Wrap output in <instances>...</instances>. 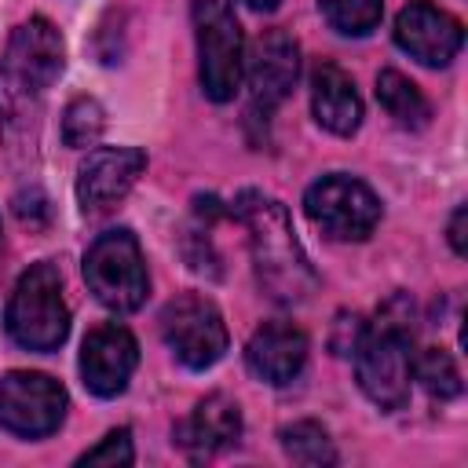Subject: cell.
I'll list each match as a JSON object with an SVG mask.
<instances>
[{
    "label": "cell",
    "mask_w": 468,
    "mask_h": 468,
    "mask_svg": "<svg viewBox=\"0 0 468 468\" xmlns=\"http://www.w3.org/2000/svg\"><path fill=\"white\" fill-rule=\"evenodd\" d=\"M278 442H282L285 457L296 464H311V468L336 464V446L318 420H292V424L278 428Z\"/></svg>",
    "instance_id": "18"
},
{
    "label": "cell",
    "mask_w": 468,
    "mask_h": 468,
    "mask_svg": "<svg viewBox=\"0 0 468 468\" xmlns=\"http://www.w3.org/2000/svg\"><path fill=\"white\" fill-rule=\"evenodd\" d=\"M161 340L186 369H208L227 355V322L201 292H183L161 307Z\"/></svg>",
    "instance_id": "8"
},
{
    "label": "cell",
    "mask_w": 468,
    "mask_h": 468,
    "mask_svg": "<svg viewBox=\"0 0 468 468\" xmlns=\"http://www.w3.org/2000/svg\"><path fill=\"white\" fill-rule=\"evenodd\" d=\"M230 216L245 223L249 230V252H252V271L267 300L292 307L307 300L318 285V274L292 230L289 208L278 197H267L260 190H241L230 201Z\"/></svg>",
    "instance_id": "2"
},
{
    "label": "cell",
    "mask_w": 468,
    "mask_h": 468,
    "mask_svg": "<svg viewBox=\"0 0 468 468\" xmlns=\"http://www.w3.org/2000/svg\"><path fill=\"white\" fill-rule=\"evenodd\" d=\"M307 333L296 325V322H285V318H271L263 322L249 344H245V366L256 380L263 384H289L300 377L303 362H307Z\"/></svg>",
    "instance_id": "14"
},
{
    "label": "cell",
    "mask_w": 468,
    "mask_h": 468,
    "mask_svg": "<svg viewBox=\"0 0 468 468\" xmlns=\"http://www.w3.org/2000/svg\"><path fill=\"white\" fill-rule=\"evenodd\" d=\"M245 4H249L252 11H274V7L282 4V0H245Z\"/></svg>",
    "instance_id": "24"
},
{
    "label": "cell",
    "mask_w": 468,
    "mask_h": 468,
    "mask_svg": "<svg viewBox=\"0 0 468 468\" xmlns=\"http://www.w3.org/2000/svg\"><path fill=\"white\" fill-rule=\"evenodd\" d=\"M303 212L333 241H366L377 230L384 205L358 176L329 172L303 190Z\"/></svg>",
    "instance_id": "7"
},
{
    "label": "cell",
    "mask_w": 468,
    "mask_h": 468,
    "mask_svg": "<svg viewBox=\"0 0 468 468\" xmlns=\"http://www.w3.org/2000/svg\"><path fill=\"white\" fill-rule=\"evenodd\" d=\"M395 44L420 66H450L464 44V26L431 0H410L395 15Z\"/></svg>",
    "instance_id": "12"
},
{
    "label": "cell",
    "mask_w": 468,
    "mask_h": 468,
    "mask_svg": "<svg viewBox=\"0 0 468 468\" xmlns=\"http://www.w3.org/2000/svg\"><path fill=\"white\" fill-rule=\"evenodd\" d=\"M7 336L26 351H55L69 336V307L62 296V271L51 260L29 263L4 307Z\"/></svg>",
    "instance_id": "4"
},
{
    "label": "cell",
    "mask_w": 468,
    "mask_h": 468,
    "mask_svg": "<svg viewBox=\"0 0 468 468\" xmlns=\"http://www.w3.org/2000/svg\"><path fill=\"white\" fill-rule=\"evenodd\" d=\"M325 22L344 37H366L384 18V0H318Z\"/></svg>",
    "instance_id": "21"
},
{
    "label": "cell",
    "mask_w": 468,
    "mask_h": 468,
    "mask_svg": "<svg viewBox=\"0 0 468 468\" xmlns=\"http://www.w3.org/2000/svg\"><path fill=\"white\" fill-rule=\"evenodd\" d=\"M139 366V344L132 336L128 325L121 322H102L95 329H88V336L80 340V380L91 395L99 399H113L128 388L132 373Z\"/></svg>",
    "instance_id": "11"
},
{
    "label": "cell",
    "mask_w": 468,
    "mask_h": 468,
    "mask_svg": "<svg viewBox=\"0 0 468 468\" xmlns=\"http://www.w3.org/2000/svg\"><path fill=\"white\" fill-rule=\"evenodd\" d=\"M146 172V154L139 146H95L77 168V205L84 216L113 212L139 176Z\"/></svg>",
    "instance_id": "10"
},
{
    "label": "cell",
    "mask_w": 468,
    "mask_h": 468,
    "mask_svg": "<svg viewBox=\"0 0 468 468\" xmlns=\"http://www.w3.org/2000/svg\"><path fill=\"white\" fill-rule=\"evenodd\" d=\"M377 102L399 128H410V132L424 128L428 117H431V106H428L424 91L399 69H380L377 73Z\"/></svg>",
    "instance_id": "17"
},
{
    "label": "cell",
    "mask_w": 468,
    "mask_h": 468,
    "mask_svg": "<svg viewBox=\"0 0 468 468\" xmlns=\"http://www.w3.org/2000/svg\"><path fill=\"white\" fill-rule=\"evenodd\" d=\"M238 439H241V406L230 395H223V391L205 395L190 410V417L176 428L179 450H186L194 461L212 457V453L234 446Z\"/></svg>",
    "instance_id": "15"
},
{
    "label": "cell",
    "mask_w": 468,
    "mask_h": 468,
    "mask_svg": "<svg viewBox=\"0 0 468 468\" xmlns=\"http://www.w3.org/2000/svg\"><path fill=\"white\" fill-rule=\"evenodd\" d=\"M413 380L439 402L446 399H457L464 391V380H461V369L453 362L450 351L442 347H424L420 355H413Z\"/></svg>",
    "instance_id": "19"
},
{
    "label": "cell",
    "mask_w": 468,
    "mask_h": 468,
    "mask_svg": "<svg viewBox=\"0 0 468 468\" xmlns=\"http://www.w3.org/2000/svg\"><path fill=\"white\" fill-rule=\"evenodd\" d=\"M413 303L395 292L373 322H366L351 358L362 395L380 406L384 413H395L410 402V380H413Z\"/></svg>",
    "instance_id": "3"
},
{
    "label": "cell",
    "mask_w": 468,
    "mask_h": 468,
    "mask_svg": "<svg viewBox=\"0 0 468 468\" xmlns=\"http://www.w3.org/2000/svg\"><path fill=\"white\" fill-rule=\"evenodd\" d=\"M77 464H106V468H117V464L128 468V464H135L132 431H128V428H113V431H106L99 446H91V450H84V453L77 457Z\"/></svg>",
    "instance_id": "22"
},
{
    "label": "cell",
    "mask_w": 468,
    "mask_h": 468,
    "mask_svg": "<svg viewBox=\"0 0 468 468\" xmlns=\"http://www.w3.org/2000/svg\"><path fill=\"white\" fill-rule=\"evenodd\" d=\"M311 113L325 132L340 139L362 128V95L336 62H318L311 69Z\"/></svg>",
    "instance_id": "16"
},
{
    "label": "cell",
    "mask_w": 468,
    "mask_h": 468,
    "mask_svg": "<svg viewBox=\"0 0 468 468\" xmlns=\"http://www.w3.org/2000/svg\"><path fill=\"white\" fill-rule=\"evenodd\" d=\"M106 128V110L99 99L91 95H77L66 110H62V143L73 146V150H84V146H95L99 135Z\"/></svg>",
    "instance_id": "20"
},
{
    "label": "cell",
    "mask_w": 468,
    "mask_h": 468,
    "mask_svg": "<svg viewBox=\"0 0 468 468\" xmlns=\"http://www.w3.org/2000/svg\"><path fill=\"white\" fill-rule=\"evenodd\" d=\"M194 40H197V80L212 102H230L241 88L245 33L227 0H194Z\"/></svg>",
    "instance_id": "5"
},
{
    "label": "cell",
    "mask_w": 468,
    "mask_h": 468,
    "mask_svg": "<svg viewBox=\"0 0 468 468\" xmlns=\"http://www.w3.org/2000/svg\"><path fill=\"white\" fill-rule=\"evenodd\" d=\"M249 66V117H271V110L292 91L300 77V44L285 29H267L256 37L252 51L245 55Z\"/></svg>",
    "instance_id": "13"
},
{
    "label": "cell",
    "mask_w": 468,
    "mask_h": 468,
    "mask_svg": "<svg viewBox=\"0 0 468 468\" xmlns=\"http://www.w3.org/2000/svg\"><path fill=\"white\" fill-rule=\"evenodd\" d=\"M66 388L37 369H11L0 377V428L18 439H44L66 420Z\"/></svg>",
    "instance_id": "9"
},
{
    "label": "cell",
    "mask_w": 468,
    "mask_h": 468,
    "mask_svg": "<svg viewBox=\"0 0 468 468\" xmlns=\"http://www.w3.org/2000/svg\"><path fill=\"white\" fill-rule=\"evenodd\" d=\"M84 282L95 300L117 314H132L150 296V271L139 238L128 227L102 230L84 252Z\"/></svg>",
    "instance_id": "6"
},
{
    "label": "cell",
    "mask_w": 468,
    "mask_h": 468,
    "mask_svg": "<svg viewBox=\"0 0 468 468\" xmlns=\"http://www.w3.org/2000/svg\"><path fill=\"white\" fill-rule=\"evenodd\" d=\"M66 66V44L62 33L44 18H26L0 58V128L7 143H22L29 132H37L44 99L51 84L58 80Z\"/></svg>",
    "instance_id": "1"
},
{
    "label": "cell",
    "mask_w": 468,
    "mask_h": 468,
    "mask_svg": "<svg viewBox=\"0 0 468 468\" xmlns=\"http://www.w3.org/2000/svg\"><path fill=\"white\" fill-rule=\"evenodd\" d=\"M464 223H468V208L457 205L453 216H450V227H446V238H450V249L457 256H468V234H464Z\"/></svg>",
    "instance_id": "23"
}]
</instances>
